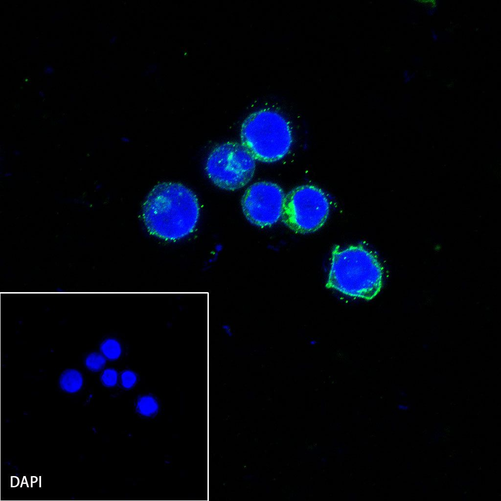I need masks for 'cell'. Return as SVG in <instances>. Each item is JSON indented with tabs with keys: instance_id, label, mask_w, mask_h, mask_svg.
<instances>
[{
	"instance_id": "ba28073f",
	"label": "cell",
	"mask_w": 501,
	"mask_h": 501,
	"mask_svg": "<svg viewBox=\"0 0 501 501\" xmlns=\"http://www.w3.org/2000/svg\"><path fill=\"white\" fill-rule=\"evenodd\" d=\"M136 409L138 414L146 417H151L157 414L159 405L154 396L144 395L139 397L137 400Z\"/></svg>"
},
{
	"instance_id": "277c9868",
	"label": "cell",
	"mask_w": 501,
	"mask_h": 501,
	"mask_svg": "<svg viewBox=\"0 0 501 501\" xmlns=\"http://www.w3.org/2000/svg\"><path fill=\"white\" fill-rule=\"evenodd\" d=\"M330 211L329 200L320 188L302 185L293 188L285 195L281 218L292 231L307 234L323 226Z\"/></svg>"
},
{
	"instance_id": "8992f818",
	"label": "cell",
	"mask_w": 501,
	"mask_h": 501,
	"mask_svg": "<svg viewBox=\"0 0 501 501\" xmlns=\"http://www.w3.org/2000/svg\"><path fill=\"white\" fill-rule=\"evenodd\" d=\"M285 197L278 184L267 181L256 182L249 186L242 196L244 215L254 226H271L281 218Z\"/></svg>"
},
{
	"instance_id": "30bf717a",
	"label": "cell",
	"mask_w": 501,
	"mask_h": 501,
	"mask_svg": "<svg viewBox=\"0 0 501 501\" xmlns=\"http://www.w3.org/2000/svg\"><path fill=\"white\" fill-rule=\"evenodd\" d=\"M85 363L86 367L90 370L97 372L104 368L106 360L105 357L102 354L93 352L87 357Z\"/></svg>"
},
{
	"instance_id": "9c48e42d",
	"label": "cell",
	"mask_w": 501,
	"mask_h": 501,
	"mask_svg": "<svg viewBox=\"0 0 501 501\" xmlns=\"http://www.w3.org/2000/svg\"><path fill=\"white\" fill-rule=\"evenodd\" d=\"M100 351L106 359L114 361L120 357L122 354V347L119 342L116 339L108 338L101 344Z\"/></svg>"
},
{
	"instance_id": "7c38bea8",
	"label": "cell",
	"mask_w": 501,
	"mask_h": 501,
	"mask_svg": "<svg viewBox=\"0 0 501 501\" xmlns=\"http://www.w3.org/2000/svg\"><path fill=\"white\" fill-rule=\"evenodd\" d=\"M118 374L116 370L113 368L105 369L101 375V381L102 384L108 387L115 386L117 382Z\"/></svg>"
},
{
	"instance_id": "5b68a950",
	"label": "cell",
	"mask_w": 501,
	"mask_h": 501,
	"mask_svg": "<svg viewBox=\"0 0 501 501\" xmlns=\"http://www.w3.org/2000/svg\"><path fill=\"white\" fill-rule=\"evenodd\" d=\"M255 159L242 144L228 141L214 148L205 164V171L217 187L226 190L240 189L251 180Z\"/></svg>"
},
{
	"instance_id": "3957f363",
	"label": "cell",
	"mask_w": 501,
	"mask_h": 501,
	"mask_svg": "<svg viewBox=\"0 0 501 501\" xmlns=\"http://www.w3.org/2000/svg\"><path fill=\"white\" fill-rule=\"evenodd\" d=\"M241 144L255 160L271 163L283 159L293 142L291 127L281 114L261 110L250 114L243 122Z\"/></svg>"
},
{
	"instance_id": "8fae6325",
	"label": "cell",
	"mask_w": 501,
	"mask_h": 501,
	"mask_svg": "<svg viewBox=\"0 0 501 501\" xmlns=\"http://www.w3.org/2000/svg\"><path fill=\"white\" fill-rule=\"evenodd\" d=\"M119 380L121 386L125 389L133 388L137 381V376L133 371L126 369L123 371L120 375Z\"/></svg>"
},
{
	"instance_id": "7a4b0ae2",
	"label": "cell",
	"mask_w": 501,
	"mask_h": 501,
	"mask_svg": "<svg viewBox=\"0 0 501 501\" xmlns=\"http://www.w3.org/2000/svg\"><path fill=\"white\" fill-rule=\"evenodd\" d=\"M383 268L377 256L362 245L334 246L325 287L367 300L380 292Z\"/></svg>"
},
{
	"instance_id": "6da1fadb",
	"label": "cell",
	"mask_w": 501,
	"mask_h": 501,
	"mask_svg": "<svg viewBox=\"0 0 501 501\" xmlns=\"http://www.w3.org/2000/svg\"><path fill=\"white\" fill-rule=\"evenodd\" d=\"M142 218L151 235L168 241L192 232L200 216L196 195L184 185L164 182L156 185L142 206Z\"/></svg>"
},
{
	"instance_id": "52a82bcc",
	"label": "cell",
	"mask_w": 501,
	"mask_h": 501,
	"mask_svg": "<svg viewBox=\"0 0 501 501\" xmlns=\"http://www.w3.org/2000/svg\"><path fill=\"white\" fill-rule=\"evenodd\" d=\"M83 384V378L81 373L74 369H68L61 374L59 379V385L61 389L68 393L78 392L81 388Z\"/></svg>"
}]
</instances>
